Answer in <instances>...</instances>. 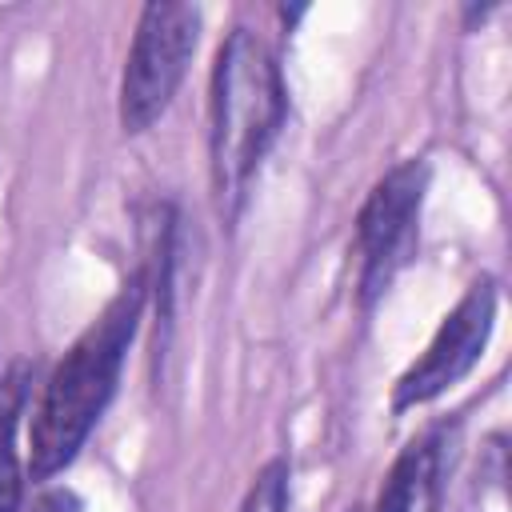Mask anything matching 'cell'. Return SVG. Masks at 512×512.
Wrapping results in <instances>:
<instances>
[{"instance_id": "6da1fadb", "label": "cell", "mask_w": 512, "mask_h": 512, "mask_svg": "<svg viewBox=\"0 0 512 512\" xmlns=\"http://www.w3.org/2000/svg\"><path fill=\"white\" fill-rule=\"evenodd\" d=\"M144 300H148V276L140 268L48 372L40 400L32 408V428H28L32 480L56 476L88 444L92 428L100 424L104 408L116 396L128 344L144 316Z\"/></svg>"}, {"instance_id": "7a4b0ae2", "label": "cell", "mask_w": 512, "mask_h": 512, "mask_svg": "<svg viewBox=\"0 0 512 512\" xmlns=\"http://www.w3.org/2000/svg\"><path fill=\"white\" fill-rule=\"evenodd\" d=\"M288 120V88L264 36L236 24L212 60L208 80V168L220 220L232 228L248 204V188L280 140Z\"/></svg>"}, {"instance_id": "3957f363", "label": "cell", "mask_w": 512, "mask_h": 512, "mask_svg": "<svg viewBox=\"0 0 512 512\" xmlns=\"http://www.w3.org/2000/svg\"><path fill=\"white\" fill-rule=\"evenodd\" d=\"M200 44V8L152 0L136 16V32L120 72L116 116L128 136L148 132L176 100Z\"/></svg>"}, {"instance_id": "277c9868", "label": "cell", "mask_w": 512, "mask_h": 512, "mask_svg": "<svg viewBox=\"0 0 512 512\" xmlns=\"http://www.w3.org/2000/svg\"><path fill=\"white\" fill-rule=\"evenodd\" d=\"M428 180H432L428 160L412 156L388 168L364 196L356 212V232H352V244L360 256V272H356L360 308H372L416 256Z\"/></svg>"}, {"instance_id": "5b68a950", "label": "cell", "mask_w": 512, "mask_h": 512, "mask_svg": "<svg viewBox=\"0 0 512 512\" xmlns=\"http://www.w3.org/2000/svg\"><path fill=\"white\" fill-rule=\"evenodd\" d=\"M496 300L500 296H496L492 276L468 284V292L448 308V316L432 332L428 348L392 384V412H412V408L440 400L480 364L492 340V328H496Z\"/></svg>"}, {"instance_id": "8992f818", "label": "cell", "mask_w": 512, "mask_h": 512, "mask_svg": "<svg viewBox=\"0 0 512 512\" xmlns=\"http://www.w3.org/2000/svg\"><path fill=\"white\" fill-rule=\"evenodd\" d=\"M452 444H456V428L448 424H432L420 436H412L392 460L372 512H440Z\"/></svg>"}, {"instance_id": "52a82bcc", "label": "cell", "mask_w": 512, "mask_h": 512, "mask_svg": "<svg viewBox=\"0 0 512 512\" xmlns=\"http://www.w3.org/2000/svg\"><path fill=\"white\" fill-rule=\"evenodd\" d=\"M28 404V364H12L0 376V512H20L24 468L16 448V428Z\"/></svg>"}, {"instance_id": "ba28073f", "label": "cell", "mask_w": 512, "mask_h": 512, "mask_svg": "<svg viewBox=\"0 0 512 512\" xmlns=\"http://www.w3.org/2000/svg\"><path fill=\"white\" fill-rule=\"evenodd\" d=\"M288 456H272L248 484L236 512H288Z\"/></svg>"}, {"instance_id": "9c48e42d", "label": "cell", "mask_w": 512, "mask_h": 512, "mask_svg": "<svg viewBox=\"0 0 512 512\" xmlns=\"http://www.w3.org/2000/svg\"><path fill=\"white\" fill-rule=\"evenodd\" d=\"M28 512H84V504H80V496H76L72 488L56 484V488H44V492L32 500Z\"/></svg>"}, {"instance_id": "30bf717a", "label": "cell", "mask_w": 512, "mask_h": 512, "mask_svg": "<svg viewBox=\"0 0 512 512\" xmlns=\"http://www.w3.org/2000/svg\"><path fill=\"white\" fill-rule=\"evenodd\" d=\"M304 12H308V8H280V20H284V24L292 28V24H296V20L304 16Z\"/></svg>"}]
</instances>
